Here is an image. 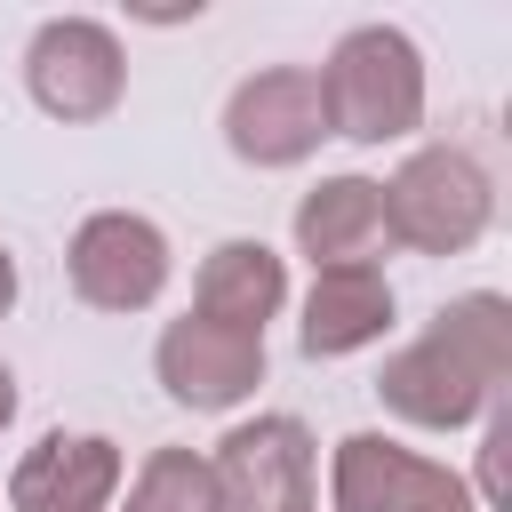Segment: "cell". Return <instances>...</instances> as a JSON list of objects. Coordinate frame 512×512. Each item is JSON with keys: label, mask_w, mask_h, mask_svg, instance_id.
<instances>
[{"label": "cell", "mask_w": 512, "mask_h": 512, "mask_svg": "<svg viewBox=\"0 0 512 512\" xmlns=\"http://www.w3.org/2000/svg\"><path fill=\"white\" fill-rule=\"evenodd\" d=\"M24 88L48 120H104L128 96V56L96 16H48L24 48Z\"/></svg>", "instance_id": "cell-4"}, {"label": "cell", "mask_w": 512, "mask_h": 512, "mask_svg": "<svg viewBox=\"0 0 512 512\" xmlns=\"http://www.w3.org/2000/svg\"><path fill=\"white\" fill-rule=\"evenodd\" d=\"M328 496H336V512H480L472 488L448 464H432V456H416V448H400L384 432L336 440Z\"/></svg>", "instance_id": "cell-7"}, {"label": "cell", "mask_w": 512, "mask_h": 512, "mask_svg": "<svg viewBox=\"0 0 512 512\" xmlns=\"http://www.w3.org/2000/svg\"><path fill=\"white\" fill-rule=\"evenodd\" d=\"M328 136L352 144H400L424 128V56L400 24H352L320 64Z\"/></svg>", "instance_id": "cell-2"}, {"label": "cell", "mask_w": 512, "mask_h": 512, "mask_svg": "<svg viewBox=\"0 0 512 512\" xmlns=\"http://www.w3.org/2000/svg\"><path fill=\"white\" fill-rule=\"evenodd\" d=\"M504 448H512V416H488V440H480V512L504 504Z\"/></svg>", "instance_id": "cell-15"}, {"label": "cell", "mask_w": 512, "mask_h": 512, "mask_svg": "<svg viewBox=\"0 0 512 512\" xmlns=\"http://www.w3.org/2000/svg\"><path fill=\"white\" fill-rule=\"evenodd\" d=\"M8 304H16V256L0 248V320H8Z\"/></svg>", "instance_id": "cell-16"}, {"label": "cell", "mask_w": 512, "mask_h": 512, "mask_svg": "<svg viewBox=\"0 0 512 512\" xmlns=\"http://www.w3.org/2000/svg\"><path fill=\"white\" fill-rule=\"evenodd\" d=\"M288 304V264L264 248V240H216L200 280H192V312L200 320H224V328H248L264 336V320Z\"/></svg>", "instance_id": "cell-13"}, {"label": "cell", "mask_w": 512, "mask_h": 512, "mask_svg": "<svg viewBox=\"0 0 512 512\" xmlns=\"http://www.w3.org/2000/svg\"><path fill=\"white\" fill-rule=\"evenodd\" d=\"M64 272H72L80 304H96V312H144L168 288V232L152 216H136V208H96L72 232Z\"/></svg>", "instance_id": "cell-5"}, {"label": "cell", "mask_w": 512, "mask_h": 512, "mask_svg": "<svg viewBox=\"0 0 512 512\" xmlns=\"http://www.w3.org/2000/svg\"><path fill=\"white\" fill-rule=\"evenodd\" d=\"M320 136H328V104H320V72L304 64L248 72L224 104V144L248 168H296L320 152Z\"/></svg>", "instance_id": "cell-6"}, {"label": "cell", "mask_w": 512, "mask_h": 512, "mask_svg": "<svg viewBox=\"0 0 512 512\" xmlns=\"http://www.w3.org/2000/svg\"><path fill=\"white\" fill-rule=\"evenodd\" d=\"M224 512H312V432L296 416H256L232 424L208 456Z\"/></svg>", "instance_id": "cell-8"}, {"label": "cell", "mask_w": 512, "mask_h": 512, "mask_svg": "<svg viewBox=\"0 0 512 512\" xmlns=\"http://www.w3.org/2000/svg\"><path fill=\"white\" fill-rule=\"evenodd\" d=\"M296 248L312 256V272L376 264V248H384V192H376V176H320L296 200Z\"/></svg>", "instance_id": "cell-12"}, {"label": "cell", "mask_w": 512, "mask_h": 512, "mask_svg": "<svg viewBox=\"0 0 512 512\" xmlns=\"http://www.w3.org/2000/svg\"><path fill=\"white\" fill-rule=\"evenodd\" d=\"M384 328H392V280H384L376 264H336V272H312V288H304V320H296L304 360H344V352H368Z\"/></svg>", "instance_id": "cell-11"}, {"label": "cell", "mask_w": 512, "mask_h": 512, "mask_svg": "<svg viewBox=\"0 0 512 512\" xmlns=\"http://www.w3.org/2000/svg\"><path fill=\"white\" fill-rule=\"evenodd\" d=\"M152 368H160V392H168L176 408H240V400L264 384V336L184 312V320L160 328Z\"/></svg>", "instance_id": "cell-9"}, {"label": "cell", "mask_w": 512, "mask_h": 512, "mask_svg": "<svg viewBox=\"0 0 512 512\" xmlns=\"http://www.w3.org/2000/svg\"><path fill=\"white\" fill-rule=\"evenodd\" d=\"M120 512H224V496H216L208 456H192V448H152V456L136 464Z\"/></svg>", "instance_id": "cell-14"}, {"label": "cell", "mask_w": 512, "mask_h": 512, "mask_svg": "<svg viewBox=\"0 0 512 512\" xmlns=\"http://www.w3.org/2000/svg\"><path fill=\"white\" fill-rule=\"evenodd\" d=\"M504 376H512V304L480 288L440 304L432 328L384 360L376 400L416 432H464L472 416H496Z\"/></svg>", "instance_id": "cell-1"}, {"label": "cell", "mask_w": 512, "mask_h": 512, "mask_svg": "<svg viewBox=\"0 0 512 512\" xmlns=\"http://www.w3.org/2000/svg\"><path fill=\"white\" fill-rule=\"evenodd\" d=\"M120 496V448L104 432H40L8 472V512H104Z\"/></svg>", "instance_id": "cell-10"}, {"label": "cell", "mask_w": 512, "mask_h": 512, "mask_svg": "<svg viewBox=\"0 0 512 512\" xmlns=\"http://www.w3.org/2000/svg\"><path fill=\"white\" fill-rule=\"evenodd\" d=\"M8 416H16V376L0 368V432H8Z\"/></svg>", "instance_id": "cell-17"}, {"label": "cell", "mask_w": 512, "mask_h": 512, "mask_svg": "<svg viewBox=\"0 0 512 512\" xmlns=\"http://www.w3.org/2000/svg\"><path fill=\"white\" fill-rule=\"evenodd\" d=\"M376 192H384V240H400L416 256H464L496 216V184L464 144L408 152L392 168V184H376Z\"/></svg>", "instance_id": "cell-3"}]
</instances>
